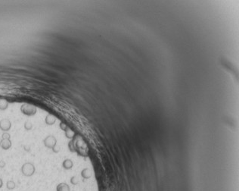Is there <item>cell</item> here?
I'll return each mask as SVG.
<instances>
[{"label":"cell","mask_w":239,"mask_h":191,"mask_svg":"<svg viewBox=\"0 0 239 191\" xmlns=\"http://www.w3.org/2000/svg\"><path fill=\"white\" fill-rule=\"evenodd\" d=\"M35 168L31 163H26L21 168V172L26 177H30L34 174Z\"/></svg>","instance_id":"1"},{"label":"cell","mask_w":239,"mask_h":191,"mask_svg":"<svg viewBox=\"0 0 239 191\" xmlns=\"http://www.w3.org/2000/svg\"><path fill=\"white\" fill-rule=\"evenodd\" d=\"M11 127V123L10 121L7 119H3L0 121V128L2 130V131H8L10 129Z\"/></svg>","instance_id":"2"},{"label":"cell","mask_w":239,"mask_h":191,"mask_svg":"<svg viewBox=\"0 0 239 191\" xmlns=\"http://www.w3.org/2000/svg\"><path fill=\"white\" fill-rule=\"evenodd\" d=\"M56 191H71L70 190V185L66 183H60L59 184L57 185L56 187Z\"/></svg>","instance_id":"3"},{"label":"cell","mask_w":239,"mask_h":191,"mask_svg":"<svg viewBox=\"0 0 239 191\" xmlns=\"http://www.w3.org/2000/svg\"><path fill=\"white\" fill-rule=\"evenodd\" d=\"M11 145H12L11 141L8 139H4L1 142V146H2V148L3 150H8V149H9Z\"/></svg>","instance_id":"4"},{"label":"cell","mask_w":239,"mask_h":191,"mask_svg":"<svg viewBox=\"0 0 239 191\" xmlns=\"http://www.w3.org/2000/svg\"><path fill=\"white\" fill-rule=\"evenodd\" d=\"M45 143L46 146L50 147V146H52L55 143V140L53 137H48L47 139L45 140Z\"/></svg>","instance_id":"5"},{"label":"cell","mask_w":239,"mask_h":191,"mask_svg":"<svg viewBox=\"0 0 239 191\" xmlns=\"http://www.w3.org/2000/svg\"><path fill=\"white\" fill-rule=\"evenodd\" d=\"M63 166L65 169H70L73 167V163L70 159H67L64 162Z\"/></svg>","instance_id":"6"},{"label":"cell","mask_w":239,"mask_h":191,"mask_svg":"<svg viewBox=\"0 0 239 191\" xmlns=\"http://www.w3.org/2000/svg\"><path fill=\"white\" fill-rule=\"evenodd\" d=\"M15 187H16V184H15V183H14L13 181H8V182H7L6 187L7 189L9 190H14V188H15Z\"/></svg>","instance_id":"7"},{"label":"cell","mask_w":239,"mask_h":191,"mask_svg":"<svg viewBox=\"0 0 239 191\" xmlns=\"http://www.w3.org/2000/svg\"><path fill=\"white\" fill-rule=\"evenodd\" d=\"M46 121H47L48 124H52L54 122V120L52 119L51 118H50L49 116V117L47 118V120H46Z\"/></svg>","instance_id":"8"},{"label":"cell","mask_w":239,"mask_h":191,"mask_svg":"<svg viewBox=\"0 0 239 191\" xmlns=\"http://www.w3.org/2000/svg\"><path fill=\"white\" fill-rule=\"evenodd\" d=\"M5 164L4 162H3V161H1V162H0V168H3V167H5Z\"/></svg>","instance_id":"9"},{"label":"cell","mask_w":239,"mask_h":191,"mask_svg":"<svg viewBox=\"0 0 239 191\" xmlns=\"http://www.w3.org/2000/svg\"><path fill=\"white\" fill-rule=\"evenodd\" d=\"M2 186H3V181L1 178H0V188H2Z\"/></svg>","instance_id":"10"}]
</instances>
